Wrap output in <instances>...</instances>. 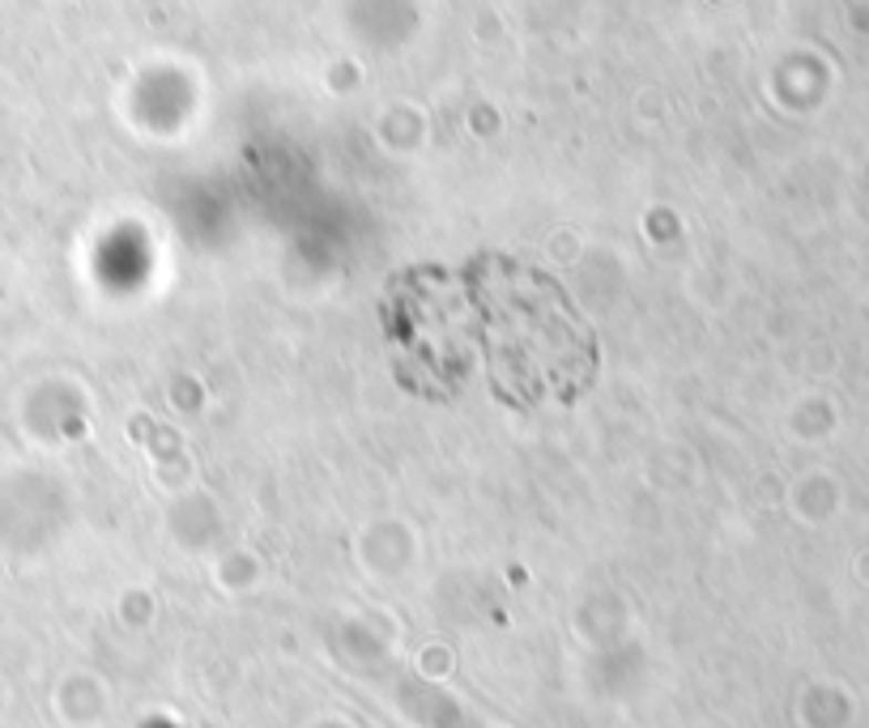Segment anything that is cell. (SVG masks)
<instances>
[{
  "label": "cell",
  "instance_id": "obj_1",
  "mask_svg": "<svg viewBox=\"0 0 869 728\" xmlns=\"http://www.w3.org/2000/svg\"><path fill=\"white\" fill-rule=\"evenodd\" d=\"M384 324L396 375L418 396H452L469 358L516 409L571 405L597 375L592 329L559 281L511 256L401 273L384 299Z\"/></svg>",
  "mask_w": 869,
  "mask_h": 728
}]
</instances>
